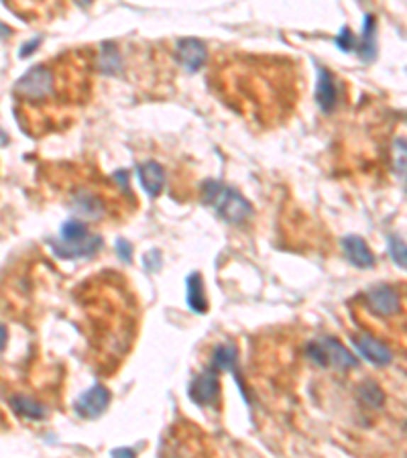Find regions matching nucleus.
Segmentation results:
<instances>
[{
	"label": "nucleus",
	"instance_id": "nucleus-1",
	"mask_svg": "<svg viewBox=\"0 0 407 458\" xmlns=\"http://www.w3.org/2000/svg\"><path fill=\"white\" fill-rule=\"evenodd\" d=\"M60 78L62 65H57V69L49 64L33 65L15 84L16 98L27 104H48L51 98L63 94L69 88V84L60 82Z\"/></svg>",
	"mask_w": 407,
	"mask_h": 458
},
{
	"label": "nucleus",
	"instance_id": "nucleus-2",
	"mask_svg": "<svg viewBox=\"0 0 407 458\" xmlns=\"http://www.w3.org/2000/svg\"><path fill=\"white\" fill-rule=\"evenodd\" d=\"M306 354L322 369H336V371H350L359 367V359L342 347L336 338H320L313 340L306 348Z\"/></svg>",
	"mask_w": 407,
	"mask_h": 458
},
{
	"label": "nucleus",
	"instance_id": "nucleus-3",
	"mask_svg": "<svg viewBox=\"0 0 407 458\" xmlns=\"http://www.w3.org/2000/svg\"><path fill=\"white\" fill-rule=\"evenodd\" d=\"M212 202L216 204V212H218L220 218L230 222V224H240L252 214L251 202L245 196H240V191H236L235 188H222L220 186V190L216 191Z\"/></svg>",
	"mask_w": 407,
	"mask_h": 458
},
{
	"label": "nucleus",
	"instance_id": "nucleus-4",
	"mask_svg": "<svg viewBox=\"0 0 407 458\" xmlns=\"http://www.w3.org/2000/svg\"><path fill=\"white\" fill-rule=\"evenodd\" d=\"M69 208L78 220L98 222L106 216V202L98 191L90 188H78L69 198Z\"/></svg>",
	"mask_w": 407,
	"mask_h": 458
},
{
	"label": "nucleus",
	"instance_id": "nucleus-5",
	"mask_svg": "<svg viewBox=\"0 0 407 458\" xmlns=\"http://www.w3.org/2000/svg\"><path fill=\"white\" fill-rule=\"evenodd\" d=\"M216 369H208L200 375H196L188 387L189 399L200 406V408H208V406H216L220 397V379L216 375Z\"/></svg>",
	"mask_w": 407,
	"mask_h": 458
},
{
	"label": "nucleus",
	"instance_id": "nucleus-6",
	"mask_svg": "<svg viewBox=\"0 0 407 458\" xmlns=\"http://www.w3.org/2000/svg\"><path fill=\"white\" fill-rule=\"evenodd\" d=\"M49 247L57 259L63 261H76V259H90L94 255L100 253L102 249V237L98 235H90L84 240H76V242H65L62 238L57 240H49Z\"/></svg>",
	"mask_w": 407,
	"mask_h": 458
},
{
	"label": "nucleus",
	"instance_id": "nucleus-7",
	"mask_svg": "<svg viewBox=\"0 0 407 458\" xmlns=\"http://www.w3.org/2000/svg\"><path fill=\"white\" fill-rule=\"evenodd\" d=\"M108 403L110 391L104 385L96 383L94 387L86 389L74 401V411L78 413L79 418H84V420H98L104 411L108 410Z\"/></svg>",
	"mask_w": 407,
	"mask_h": 458
},
{
	"label": "nucleus",
	"instance_id": "nucleus-8",
	"mask_svg": "<svg viewBox=\"0 0 407 458\" xmlns=\"http://www.w3.org/2000/svg\"><path fill=\"white\" fill-rule=\"evenodd\" d=\"M367 301L371 312L381 318H391L395 314H399L401 310V300L399 294L393 289L391 285H375L367 291Z\"/></svg>",
	"mask_w": 407,
	"mask_h": 458
},
{
	"label": "nucleus",
	"instance_id": "nucleus-9",
	"mask_svg": "<svg viewBox=\"0 0 407 458\" xmlns=\"http://www.w3.org/2000/svg\"><path fill=\"white\" fill-rule=\"evenodd\" d=\"M175 60L189 74L200 72L206 64V45L196 37L179 39L175 45Z\"/></svg>",
	"mask_w": 407,
	"mask_h": 458
},
{
	"label": "nucleus",
	"instance_id": "nucleus-10",
	"mask_svg": "<svg viewBox=\"0 0 407 458\" xmlns=\"http://www.w3.org/2000/svg\"><path fill=\"white\" fill-rule=\"evenodd\" d=\"M352 345L357 347L360 354L369 361V363L377 364V367H387L393 363V352L391 348L387 347L385 342H381L379 338L362 332L359 336L352 338Z\"/></svg>",
	"mask_w": 407,
	"mask_h": 458
},
{
	"label": "nucleus",
	"instance_id": "nucleus-11",
	"mask_svg": "<svg viewBox=\"0 0 407 458\" xmlns=\"http://www.w3.org/2000/svg\"><path fill=\"white\" fill-rule=\"evenodd\" d=\"M342 251L345 257L350 261V265L359 269H371L375 267V255L371 253V249L367 247V240L357 235L342 238Z\"/></svg>",
	"mask_w": 407,
	"mask_h": 458
},
{
	"label": "nucleus",
	"instance_id": "nucleus-12",
	"mask_svg": "<svg viewBox=\"0 0 407 458\" xmlns=\"http://www.w3.org/2000/svg\"><path fill=\"white\" fill-rule=\"evenodd\" d=\"M338 100V92H336V79L330 74L326 67H318V86H316V102L322 108V112H332Z\"/></svg>",
	"mask_w": 407,
	"mask_h": 458
},
{
	"label": "nucleus",
	"instance_id": "nucleus-13",
	"mask_svg": "<svg viewBox=\"0 0 407 458\" xmlns=\"http://www.w3.org/2000/svg\"><path fill=\"white\" fill-rule=\"evenodd\" d=\"M137 175H139V181H141L143 190L147 191L149 196L157 198L163 186H165V172L163 167L155 163V161H145L137 167Z\"/></svg>",
	"mask_w": 407,
	"mask_h": 458
},
{
	"label": "nucleus",
	"instance_id": "nucleus-14",
	"mask_svg": "<svg viewBox=\"0 0 407 458\" xmlns=\"http://www.w3.org/2000/svg\"><path fill=\"white\" fill-rule=\"evenodd\" d=\"M186 301L194 314H206L208 301H206V287H203L202 275L198 271L189 273L186 279Z\"/></svg>",
	"mask_w": 407,
	"mask_h": 458
},
{
	"label": "nucleus",
	"instance_id": "nucleus-15",
	"mask_svg": "<svg viewBox=\"0 0 407 458\" xmlns=\"http://www.w3.org/2000/svg\"><path fill=\"white\" fill-rule=\"evenodd\" d=\"M9 401H11V408H13L18 415H23L25 420H35V422H39V420H45V418H48V410H45L41 403H37L35 399H31V397L15 395V397H11Z\"/></svg>",
	"mask_w": 407,
	"mask_h": 458
},
{
	"label": "nucleus",
	"instance_id": "nucleus-16",
	"mask_svg": "<svg viewBox=\"0 0 407 458\" xmlns=\"http://www.w3.org/2000/svg\"><path fill=\"white\" fill-rule=\"evenodd\" d=\"M377 43H375V18L373 15H367L364 18V31H362V37H360V45L357 51H360L362 60L364 62H373L375 60L377 53Z\"/></svg>",
	"mask_w": 407,
	"mask_h": 458
},
{
	"label": "nucleus",
	"instance_id": "nucleus-17",
	"mask_svg": "<svg viewBox=\"0 0 407 458\" xmlns=\"http://www.w3.org/2000/svg\"><path fill=\"white\" fill-rule=\"evenodd\" d=\"M236 359H238L236 347H233V345H220L212 352V369H216V371H233L235 373Z\"/></svg>",
	"mask_w": 407,
	"mask_h": 458
},
{
	"label": "nucleus",
	"instance_id": "nucleus-18",
	"mask_svg": "<svg viewBox=\"0 0 407 458\" xmlns=\"http://www.w3.org/2000/svg\"><path fill=\"white\" fill-rule=\"evenodd\" d=\"M96 65L104 72V74H116L118 69H121V53H118V49L114 48L112 43H106V45H102V51H100V57L96 60Z\"/></svg>",
	"mask_w": 407,
	"mask_h": 458
},
{
	"label": "nucleus",
	"instance_id": "nucleus-19",
	"mask_svg": "<svg viewBox=\"0 0 407 458\" xmlns=\"http://www.w3.org/2000/svg\"><path fill=\"white\" fill-rule=\"evenodd\" d=\"M92 235L86 226V222L78 220V218H72V220L63 222L62 228H60V238L65 242H76V240H84Z\"/></svg>",
	"mask_w": 407,
	"mask_h": 458
},
{
	"label": "nucleus",
	"instance_id": "nucleus-20",
	"mask_svg": "<svg viewBox=\"0 0 407 458\" xmlns=\"http://www.w3.org/2000/svg\"><path fill=\"white\" fill-rule=\"evenodd\" d=\"M360 399H362V403H367V406H371V408H375L379 410L381 406H383V401H385V395L381 391V387L377 385L375 381H367V383H362L359 389Z\"/></svg>",
	"mask_w": 407,
	"mask_h": 458
},
{
	"label": "nucleus",
	"instance_id": "nucleus-21",
	"mask_svg": "<svg viewBox=\"0 0 407 458\" xmlns=\"http://www.w3.org/2000/svg\"><path fill=\"white\" fill-rule=\"evenodd\" d=\"M387 247H389V253H391V259L395 261V265L401 269H406V242H403V238H399V235H391V237L387 238Z\"/></svg>",
	"mask_w": 407,
	"mask_h": 458
},
{
	"label": "nucleus",
	"instance_id": "nucleus-22",
	"mask_svg": "<svg viewBox=\"0 0 407 458\" xmlns=\"http://www.w3.org/2000/svg\"><path fill=\"white\" fill-rule=\"evenodd\" d=\"M336 45L342 51H357L359 49V39L348 31V27H342V31L336 37Z\"/></svg>",
	"mask_w": 407,
	"mask_h": 458
},
{
	"label": "nucleus",
	"instance_id": "nucleus-23",
	"mask_svg": "<svg viewBox=\"0 0 407 458\" xmlns=\"http://www.w3.org/2000/svg\"><path fill=\"white\" fill-rule=\"evenodd\" d=\"M161 265H163V261H161V251L159 249H153V251L145 253V257H143V267L147 269L149 273L161 271Z\"/></svg>",
	"mask_w": 407,
	"mask_h": 458
},
{
	"label": "nucleus",
	"instance_id": "nucleus-24",
	"mask_svg": "<svg viewBox=\"0 0 407 458\" xmlns=\"http://www.w3.org/2000/svg\"><path fill=\"white\" fill-rule=\"evenodd\" d=\"M116 255L121 257V261L130 263V261H133V245H130L128 240L118 238V240H116Z\"/></svg>",
	"mask_w": 407,
	"mask_h": 458
},
{
	"label": "nucleus",
	"instance_id": "nucleus-25",
	"mask_svg": "<svg viewBox=\"0 0 407 458\" xmlns=\"http://www.w3.org/2000/svg\"><path fill=\"white\" fill-rule=\"evenodd\" d=\"M110 457H135V450L133 448H114L110 452Z\"/></svg>",
	"mask_w": 407,
	"mask_h": 458
},
{
	"label": "nucleus",
	"instance_id": "nucleus-26",
	"mask_svg": "<svg viewBox=\"0 0 407 458\" xmlns=\"http://www.w3.org/2000/svg\"><path fill=\"white\" fill-rule=\"evenodd\" d=\"M39 43H41V39H35L33 43H29V45H25V48H23V51H21V57H29L33 51H35V48L39 45Z\"/></svg>",
	"mask_w": 407,
	"mask_h": 458
},
{
	"label": "nucleus",
	"instance_id": "nucleus-27",
	"mask_svg": "<svg viewBox=\"0 0 407 458\" xmlns=\"http://www.w3.org/2000/svg\"><path fill=\"white\" fill-rule=\"evenodd\" d=\"M6 342H9V330H6V326L0 324V352L6 348Z\"/></svg>",
	"mask_w": 407,
	"mask_h": 458
},
{
	"label": "nucleus",
	"instance_id": "nucleus-28",
	"mask_svg": "<svg viewBox=\"0 0 407 458\" xmlns=\"http://www.w3.org/2000/svg\"><path fill=\"white\" fill-rule=\"evenodd\" d=\"M9 35H11V27L4 25V23H0V39H6Z\"/></svg>",
	"mask_w": 407,
	"mask_h": 458
},
{
	"label": "nucleus",
	"instance_id": "nucleus-29",
	"mask_svg": "<svg viewBox=\"0 0 407 458\" xmlns=\"http://www.w3.org/2000/svg\"><path fill=\"white\" fill-rule=\"evenodd\" d=\"M79 4H88V2H92V0H78Z\"/></svg>",
	"mask_w": 407,
	"mask_h": 458
}]
</instances>
